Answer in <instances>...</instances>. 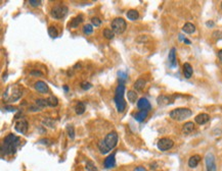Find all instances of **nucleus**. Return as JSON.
Masks as SVG:
<instances>
[{
    "instance_id": "obj_1",
    "label": "nucleus",
    "mask_w": 222,
    "mask_h": 171,
    "mask_svg": "<svg viewBox=\"0 0 222 171\" xmlns=\"http://www.w3.org/2000/svg\"><path fill=\"white\" fill-rule=\"evenodd\" d=\"M20 138L14 135V133H9L4 138L3 143L1 144V157L4 156H11L16 153L17 147L20 145Z\"/></svg>"
},
{
    "instance_id": "obj_2",
    "label": "nucleus",
    "mask_w": 222,
    "mask_h": 171,
    "mask_svg": "<svg viewBox=\"0 0 222 171\" xmlns=\"http://www.w3.org/2000/svg\"><path fill=\"white\" fill-rule=\"evenodd\" d=\"M118 144V133L116 131H111L106 135L104 140L98 143V149L101 154H108L112 149H114Z\"/></svg>"
},
{
    "instance_id": "obj_3",
    "label": "nucleus",
    "mask_w": 222,
    "mask_h": 171,
    "mask_svg": "<svg viewBox=\"0 0 222 171\" xmlns=\"http://www.w3.org/2000/svg\"><path fill=\"white\" fill-rule=\"evenodd\" d=\"M124 93H125V86L120 84V85L117 87L116 92H115V97H114V101L115 104H116L117 110H118L119 113L124 112L126 108V102L124 100Z\"/></svg>"
},
{
    "instance_id": "obj_4",
    "label": "nucleus",
    "mask_w": 222,
    "mask_h": 171,
    "mask_svg": "<svg viewBox=\"0 0 222 171\" xmlns=\"http://www.w3.org/2000/svg\"><path fill=\"white\" fill-rule=\"evenodd\" d=\"M170 117L177 121H182L193 115V111L188 108H176L170 112Z\"/></svg>"
},
{
    "instance_id": "obj_5",
    "label": "nucleus",
    "mask_w": 222,
    "mask_h": 171,
    "mask_svg": "<svg viewBox=\"0 0 222 171\" xmlns=\"http://www.w3.org/2000/svg\"><path fill=\"white\" fill-rule=\"evenodd\" d=\"M111 27H112V31H113L115 34L120 35V34H123L124 32H125V30L127 28V24L124 19H122V17H117V19H115L114 21H112Z\"/></svg>"
},
{
    "instance_id": "obj_6",
    "label": "nucleus",
    "mask_w": 222,
    "mask_h": 171,
    "mask_svg": "<svg viewBox=\"0 0 222 171\" xmlns=\"http://www.w3.org/2000/svg\"><path fill=\"white\" fill-rule=\"evenodd\" d=\"M68 12H69L68 7H67L66 5H63V4H58V5H56V6L52 7L50 14L53 19H62L68 14Z\"/></svg>"
},
{
    "instance_id": "obj_7",
    "label": "nucleus",
    "mask_w": 222,
    "mask_h": 171,
    "mask_svg": "<svg viewBox=\"0 0 222 171\" xmlns=\"http://www.w3.org/2000/svg\"><path fill=\"white\" fill-rule=\"evenodd\" d=\"M10 88H11V91H12L11 93L8 94V93H5V92H4L3 97H4V99H5L6 101H8V102H14V101L19 100V99L21 98L22 91L16 86H14V87L10 86Z\"/></svg>"
},
{
    "instance_id": "obj_8",
    "label": "nucleus",
    "mask_w": 222,
    "mask_h": 171,
    "mask_svg": "<svg viewBox=\"0 0 222 171\" xmlns=\"http://www.w3.org/2000/svg\"><path fill=\"white\" fill-rule=\"evenodd\" d=\"M205 162H206L207 171H217L216 160H215V156H214L213 153H208V154L206 155Z\"/></svg>"
},
{
    "instance_id": "obj_9",
    "label": "nucleus",
    "mask_w": 222,
    "mask_h": 171,
    "mask_svg": "<svg viewBox=\"0 0 222 171\" xmlns=\"http://www.w3.org/2000/svg\"><path fill=\"white\" fill-rule=\"evenodd\" d=\"M174 142L169 138H163L161 140H159L158 144V149L160 151H167V150H170V149L173 147Z\"/></svg>"
},
{
    "instance_id": "obj_10",
    "label": "nucleus",
    "mask_w": 222,
    "mask_h": 171,
    "mask_svg": "<svg viewBox=\"0 0 222 171\" xmlns=\"http://www.w3.org/2000/svg\"><path fill=\"white\" fill-rule=\"evenodd\" d=\"M28 126H29L28 121L26 119H21L16 123L14 130H16V133H21V135H24V133H26L27 130H28Z\"/></svg>"
},
{
    "instance_id": "obj_11",
    "label": "nucleus",
    "mask_w": 222,
    "mask_h": 171,
    "mask_svg": "<svg viewBox=\"0 0 222 171\" xmlns=\"http://www.w3.org/2000/svg\"><path fill=\"white\" fill-rule=\"evenodd\" d=\"M137 107L141 110H151L152 109V105L151 103L148 102V100L146 98H140L137 102Z\"/></svg>"
},
{
    "instance_id": "obj_12",
    "label": "nucleus",
    "mask_w": 222,
    "mask_h": 171,
    "mask_svg": "<svg viewBox=\"0 0 222 171\" xmlns=\"http://www.w3.org/2000/svg\"><path fill=\"white\" fill-rule=\"evenodd\" d=\"M194 120H196V122L198 123V124L202 125V124H205V123H207L209 120H210V116H209L207 113H201V114H199V115L196 116Z\"/></svg>"
},
{
    "instance_id": "obj_13",
    "label": "nucleus",
    "mask_w": 222,
    "mask_h": 171,
    "mask_svg": "<svg viewBox=\"0 0 222 171\" xmlns=\"http://www.w3.org/2000/svg\"><path fill=\"white\" fill-rule=\"evenodd\" d=\"M104 167L108 168V169H110V168H114L115 166H116V159H115V153H114V154H111L108 158H106V160H104Z\"/></svg>"
},
{
    "instance_id": "obj_14",
    "label": "nucleus",
    "mask_w": 222,
    "mask_h": 171,
    "mask_svg": "<svg viewBox=\"0 0 222 171\" xmlns=\"http://www.w3.org/2000/svg\"><path fill=\"white\" fill-rule=\"evenodd\" d=\"M168 59H169V63H170L171 67H173V68L176 67L177 60H176V49L175 48H172L170 52H169Z\"/></svg>"
},
{
    "instance_id": "obj_15",
    "label": "nucleus",
    "mask_w": 222,
    "mask_h": 171,
    "mask_svg": "<svg viewBox=\"0 0 222 171\" xmlns=\"http://www.w3.org/2000/svg\"><path fill=\"white\" fill-rule=\"evenodd\" d=\"M35 89L40 93H47L48 92V86H47L46 83L42 81H38L35 83Z\"/></svg>"
},
{
    "instance_id": "obj_16",
    "label": "nucleus",
    "mask_w": 222,
    "mask_h": 171,
    "mask_svg": "<svg viewBox=\"0 0 222 171\" xmlns=\"http://www.w3.org/2000/svg\"><path fill=\"white\" fill-rule=\"evenodd\" d=\"M194 73V69L191 67V65L189 63H184L183 64V74L185 76V78H190L191 76Z\"/></svg>"
},
{
    "instance_id": "obj_17",
    "label": "nucleus",
    "mask_w": 222,
    "mask_h": 171,
    "mask_svg": "<svg viewBox=\"0 0 222 171\" xmlns=\"http://www.w3.org/2000/svg\"><path fill=\"white\" fill-rule=\"evenodd\" d=\"M194 130V124L191 121H188V122H186L185 124L182 126V133L184 135H189V133H193Z\"/></svg>"
},
{
    "instance_id": "obj_18",
    "label": "nucleus",
    "mask_w": 222,
    "mask_h": 171,
    "mask_svg": "<svg viewBox=\"0 0 222 171\" xmlns=\"http://www.w3.org/2000/svg\"><path fill=\"white\" fill-rule=\"evenodd\" d=\"M200 161H201V157H200L199 155H194L191 156L190 158H189L188 160V166L190 168H196L198 164L200 163Z\"/></svg>"
},
{
    "instance_id": "obj_19",
    "label": "nucleus",
    "mask_w": 222,
    "mask_h": 171,
    "mask_svg": "<svg viewBox=\"0 0 222 171\" xmlns=\"http://www.w3.org/2000/svg\"><path fill=\"white\" fill-rule=\"evenodd\" d=\"M148 110H140L139 112H137L135 115H134V118L138 121V122H142V121L148 117Z\"/></svg>"
},
{
    "instance_id": "obj_20",
    "label": "nucleus",
    "mask_w": 222,
    "mask_h": 171,
    "mask_svg": "<svg viewBox=\"0 0 222 171\" xmlns=\"http://www.w3.org/2000/svg\"><path fill=\"white\" fill-rule=\"evenodd\" d=\"M146 81L143 80V78H139V80H137L135 83H134V89H135L136 92H141L144 89V87H146Z\"/></svg>"
},
{
    "instance_id": "obj_21",
    "label": "nucleus",
    "mask_w": 222,
    "mask_h": 171,
    "mask_svg": "<svg viewBox=\"0 0 222 171\" xmlns=\"http://www.w3.org/2000/svg\"><path fill=\"white\" fill-rule=\"evenodd\" d=\"M182 31H183L185 34H189V35H190V34H194V32H196V27H194V24H193L191 23H186V24L183 26Z\"/></svg>"
},
{
    "instance_id": "obj_22",
    "label": "nucleus",
    "mask_w": 222,
    "mask_h": 171,
    "mask_svg": "<svg viewBox=\"0 0 222 171\" xmlns=\"http://www.w3.org/2000/svg\"><path fill=\"white\" fill-rule=\"evenodd\" d=\"M157 102L160 106H164V105H168V104L171 103V98L167 97V96H159L158 99H157Z\"/></svg>"
},
{
    "instance_id": "obj_23",
    "label": "nucleus",
    "mask_w": 222,
    "mask_h": 171,
    "mask_svg": "<svg viewBox=\"0 0 222 171\" xmlns=\"http://www.w3.org/2000/svg\"><path fill=\"white\" fill-rule=\"evenodd\" d=\"M82 21H83V16L80 14V16H77L75 19H73V21L70 24V27H71V28H77Z\"/></svg>"
},
{
    "instance_id": "obj_24",
    "label": "nucleus",
    "mask_w": 222,
    "mask_h": 171,
    "mask_svg": "<svg viewBox=\"0 0 222 171\" xmlns=\"http://www.w3.org/2000/svg\"><path fill=\"white\" fill-rule=\"evenodd\" d=\"M126 16L128 17V19H130V21H136L139 17V13H138V11L135 10V9H130V10H128Z\"/></svg>"
},
{
    "instance_id": "obj_25",
    "label": "nucleus",
    "mask_w": 222,
    "mask_h": 171,
    "mask_svg": "<svg viewBox=\"0 0 222 171\" xmlns=\"http://www.w3.org/2000/svg\"><path fill=\"white\" fill-rule=\"evenodd\" d=\"M75 111H76V113L78 114V115H81V114H83L85 112V104L83 102H78L76 105V107H75Z\"/></svg>"
},
{
    "instance_id": "obj_26",
    "label": "nucleus",
    "mask_w": 222,
    "mask_h": 171,
    "mask_svg": "<svg viewBox=\"0 0 222 171\" xmlns=\"http://www.w3.org/2000/svg\"><path fill=\"white\" fill-rule=\"evenodd\" d=\"M46 100L47 103H48V106H50V107H56L57 104H58V99L54 97V96H49Z\"/></svg>"
},
{
    "instance_id": "obj_27",
    "label": "nucleus",
    "mask_w": 222,
    "mask_h": 171,
    "mask_svg": "<svg viewBox=\"0 0 222 171\" xmlns=\"http://www.w3.org/2000/svg\"><path fill=\"white\" fill-rule=\"evenodd\" d=\"M127 97H128V101L131 103H135L137 100V94L134 91H128L127 93Z\"/></svg>"
},
{
    "instance_id": "obj_28",
    "label": "nucleus",
    "mask_w": 222,
    "mask_h": 171,
    "mask_svg": "<svg viewBox=\"0 0 222 171\" xmlns=\"http://www.w3.org/2000/svg\"><path fill=\"white\" fill-rule=\"evenodd\" d=\"M48 35L51 37L52 39H56L57 36H58V32H57V30L56 27L53 26H50L48 28Z\"/></svg>"
},
{
    "instance_id": "obj_29",
    "label": "nucleus",
    "mask_w": 222,
    "mask_h": 171,
    "mask_svg": "<svg viewBox=\"0 0 222 171\" xmlns=\"http://www.w3.org/2000/svg\"><path fill=\"white\" fill-rule=\"evenodd\" d=\"M118 76H119V81L120 84H122V85H124V83L127 80V73L125 71H118Z\"/></svg>"
},
{
    "instance_id": "obj_30",
    "label": "nucleus",
    "mask_w": 222,
    "mask_h": 171,
    "mask_svg": "<svg viewBox=\"0 0 222 171\" xmlns=\"http://www.w3.org/2000/svg\"><path fill=\"white\" fill-rule=\"evenodd\" d=\"M83 33L85 35H90L93 33V26L90 24H87L83 27Z\"/></svg>"
},
{
    "instance_id": "obj_31",
    "label": "nucleus",
    "mask_w": 222,
    "mask_h": 171,
    "mask_svg": "<svg viewBox=\"0 0 222 171\" xmlns=\"http://www.w3.org/2000/svg\"><path fill=\"white\" fill-rule=\"evenodd\" d=\"M67 131H68V135L71 140H74L75 138V130H74V126L69 124L67 125Z\"/></svg>"
},
{
    "instance_id": "obj_32",
    "label": "nucleus",
    "mask_w": 222,
    "mask_h": 171,
    "mask_svg": "<svg viewBox=\"0 0 222 171\" xmlns=\"http://www.w3.org/2000/svg\"><path fill=\"white\" fill-rule=\"evenodd\" d=\"M114 35H115V33L112 31L111 29H104V36L106 37V39H109V40H111V39L114 38Z\"/></svg>"
},
{
    "instance_id": "obj_33",
    "label": "nucleus",
    "mask_w": 222,
    "mask_h": 171,
    "mask_svg": "<svg viewBox=\"0 0 222 171\" xmlns=\"http://www.w3.org/2000/svg\"><path fill=\"white\" fill-rule=\"evenodd\" d=\"M36 105L41 109L48 106V103H47V100H45V99H38V100H36Z\"/></svg>"
},
{
    "instance_id": "obj_34",
    "label": "nucleus",
    "mask_w": 222,
    "mask_h": 171,
    "mask_svg": "<svg viewBox=\"0 0 222 171\" xmlns=\"http://www.w3.org/2000/svg\"><path fill=\"white\" fill-rule=\"evenodd\" d=\"M91 24H92V26H94V27H99L101 24V21H100V19L94 16L91 19Z\"/></svg>"
},
{
    "instance_id": "obj_35",
    "label": "nucleus",
    "mask_w": 222,
    "mask_h": 171,
    "mask_svg": "<svg viewBox=\"0 0 222 171\" xmlns=\"http://www.w3.org/2000/svg\"><path fill=\"white\" fill-rule=\"evenodd\" d=\"M86 169L88 171H97L96 167L94 166L93 162H91V161H88V162L86 163Z\"/></svg>"
},
{
    "instance_id": "obj_36",
    "label": "nucleus",
    "mask_w": 222,
    "mask_h": 171,
    "mask_svg": "<svg viewBox=\"0 0 222 171\" xmlns=\"http://www.w3.org/2000/svg\"><path fill=\"white\" fill-rule=\"evenodd\" d=\"M91 87H92V85L90 83H88V81H82V83H81V88L83 89V90H85V91L89 90Z\"/></svg>"
},
{
    "instance_id": "obj_37",
    "label": "nucleus",
    "mask_w": 222,
    "mask_h": 171,
    "mask_svg": "<svg viewBox=\"0 0 222 171\" xmlns=\"http://www.w3.org/2000/svg\"><path fill=\"white\" fill-rule=\"evenodd\" d=\"M29 4L32 7H37L41 4V1L40 0H29Z\"/></svg>"
},
{
    "instance_id": "obj_38",
    "label": "nucleus",
    "mask_w": 222,
    "mask_h": 171,
    "mask_svg": "<svg viewBox=\"0 0 222 171\" xmlns=\"http://www.w3.org/2000/svg\"><path fill=\"white\" fill-rule=\"evenodd\" d=\"M43 123H44V124H46V125H48V126H50V127H54L53 120L49 119V118H46V119L43 121Z\"/></svg>"
},
{
    "instance_id": "obj_39",
    "label": "nucleus",
    "mask_w": 222,
    "mask_h": 171,
    "mask_svg": "<svg viewBox=\"0 0 222 171\" xmlns=\"http://www.w3.org/2000/svg\"><path fill=\"white\" fill-rule=\"evenodd\" d=\"M30 73H31V76H43V73L40 70H32Z\"/></svg>"
},
{
    "instance_id": "obj_40",
    "label": "nucleus",
    "mask_w": 222,
    "mask_h": 171,
    "mask_svg": "<svg viewBox=\"0 0 222 171\" xmlns=\"http://www.w3.org/2000/svg\"><path fill=\"white\" fill-rule=\"evenodd\" d=\"M40 144H43V145H49V143H50V141L47 140V138H42V140L39 141Z\"/></svg>"
},
{
    "instance_id": "obj_41",
    "label": "nucleus",
    "mask_w": 222,
    "mask_h": 171,
    "mask_svg": "<svg viewBox=\"0 0 222 171\" xmlns=\"http://www.w3.org/2000/svg\"><path fill=\"white\" fill-rule=\"evenodd\" d=\"M133 171H148V170H146L144 167H142V166H137V167L134 168Z\"/></svg>"
},
{
    "instance_id": "obj_42",
    "label": "nucleus",
    "mask_w": 222,
    "mask_h": 171,
    "mask_svg": "<svg viewBox=\"0 0 222 171\" xmlns=\"http://www.w3.org/2000/svg\"><path fill=\"white\" fill-rule=\"evenodd\" d=\"M214 21H207L206 23V26L207 27H209V28H212V27H214Z\"/></svg>"
},
{
    "instance_id": "obj_43",
    "label": "nucleus",
    "mask_w": 222,
    "mask_h": 171,
    "mask_svg": "<svg viewBox=\"0 0 222 171\" xmlns=\"http://www.w3.org/2000/svg\"><path fill=\"white\" fill-rule=\"evenodd\" d=\"M30 109H31V111H39L40 110V108L38 107V106H31V107H30Z\"/></svg>"
},
{
    "instance_id": "obj_44",
    "label": "nucleus",
    "mask_w": 222,
    "mask_h": 171,
    "mask_svg": "<svg viewBox=\"0 0 222 171\" xmlns=\"http://www.w3.org/2000/svg\"><path fill=\"white\" fill-rule=\"evenodd\" d=\"M218 58H219V60H220L221 63H222V49L218 51Z\"/></svg>"
},
{
    "instance_id": "obj_45",
    "label": "nucleus",
    "mask_w": 222,
    "mask_h": 171,
    "mask_svg": "<svg viewBox=\"0 0 222 171\" xmlns=\"http://www.w3.org/2000/svg\"><path fill=\"white\" fill-rule=\"evenodd\" d=\"M5 109H9V111H14V110H16V108H14V107H11V106H6Z\"/></svg>"
},
{
    "instance_id": "obj_46",
    "label": "nucleus",
    "mask_w": 222,
    "mask_h": 171,
    "mask_svg": "<svg viewBox=\"0 0 222 171\" xmlns=\"http://www.w3.org/2000/svg\"><path fill=\"white\" fill-rule=\"evenodd\" d=\"M64 90L66 91V92H68V91H69V88H68V86H64Z\"/></svg>"
},
{
    "instance_id": "obj_47",
    "label": "nucleus",
    "mask_w": 222,
    "mask_h": 171,
    "mask_svg": "<svg viewBox=\"0 0 222 171\" xmlns=\"http://www.w3.org/2000/svg\"><path fill=\"white\" fill-rule=\"evenodd\" d=\"M183 42H184V43H186V44H190V41L188 40V39H185V40H184Z\"/></svg>"
},
{
    "instance_id": "obj_48",
    "label": "nucleus",
    "mask_w": 222,
    "mask_h": 171,
    "mask_svg": "<svg viewBox=\"0 0 222 171\" xmlns=\"http://www.w3.org/2000/svg\"><path fill=\"white\" fill-rule=\"evenodd\" d=\"M221 9H222V2H221Z\"/></svg>"
},
{
    "instance_id": "obj_49",
    "label": "nucleus",
    "mask_w": 222,
    "mask_h": 171,
    "mask_svg": "<svg viewBox=\"0 0 222 171\" xmlns=\"http://www.w3.org/2000/svg\"><path fill=\"white\" fill-rule=\"evenodd\" d=\"M159 171H162V170H159Z\"/></svg>"
}]
</instances>
